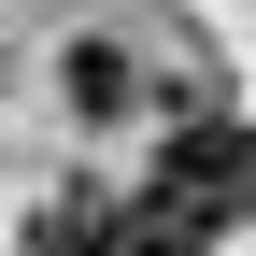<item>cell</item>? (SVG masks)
Here are the masks:
<instances>
[{"label":"cell","instance_id":"6da1fadb","mask_svg":"<svg viewBox=\"0 0 256 256\" xmlns=\"http://www.w3.org/2000/svg\"><path fill=\"white\" fill-rule=\"evenodd\" d=\"M256 214V142L242 128H185L128 200V256H214V228Z\"/></svg>","mask_w":256,"mask_h":256},{"label":"cell","instance_id":"7a4b0ae2","mask_svg":"<svg viewBox=\"0 0 256 256\" xmlns=\"http://www.w3.org/2000/svg\"><path fill=\"white\" fill-rule=\"evenodd\" d=\"M72 100H100V114L128 100V57H114V43H72Z\"/></svg>","mask_w":256,"mask_h":256}]
</instances>
